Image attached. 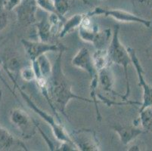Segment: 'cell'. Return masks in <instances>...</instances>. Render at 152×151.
<instances>
[{
  "label": "cell",
  "mask_w": 152,
  "mask_h": 151,
  "mask_svg": "<svg viewBox=\"0 0 152 151\" xmlns=\"http://www.w3.org/2000/svg\"><path fill=\"white\" fill-rule=\"evenodd\" d=\"M64 52H59L58 58L52 65V71L50 77L48 80V89L51 101V108L55 116L60 122L58 112L65 116L67 119L68 116L66 113V107L70 100H80L85 102L93 104L92 99L83 98L77 95L72 91V85L62 70V55Z\"/></svg>",
  "instance_id": "1"
},
{
  "label": "cell",
  "mask_w": 152,
  "mask_h": 151,
  "mask_svg": "<svg viewBox=\"0 0 152 151\" xmlns=\"http://www.w3.org/2000/svg\"><path fill=\"white\" fill-rule=\"evenodd\" d=\"M107 51H108L109 57H110L112 63H116L124 68L126 89L125 95H124L123 101H129L128 98L130 95V84L129 81L128 67L129 65L132 64V60H131V57L127 50V48L123 45L120 39V26L119 25L114 26Z\"/></svg>",
  "instance_id": "2"
},
{
  "label": "cell",
  "mask_w": 152,
  "mask_h": 151,
  "mask_svg": "<svg viewBox=\"0 0 152 151\" xmlns=\"http://www.w3.org/2000/svg\"><path fill=\"white\" fill-rule=\"evenodd\" d=\"M72 65L85 71L90 77V95L95 104L96 114H100L99 108L98 107V104L100 101L98 99L97 93L99 87V72L94 65L92 55H91L89 49L86 47H83L79 49L72 59Z\"/></svg>",
  "instance_id": "3"
},
{
  "label": "cell",
  "mask_w": 152,
  "mask_h": 151,
  "mask_svg": "<svg viewBox=\"0 0 152 151\" xmlns=\"http://www.w3.org/2000/svg\"><path fill=\"white\" fill-rule=\"evenodd\" d=\"M78 29L80 38L86 42L92 44L97 49L106 48V45L110 43L113 33L110 28L99 30V26L93 23L86 14Z\"/></svg>",
  "instance_id": "4"
},
{
  "label": "cell",
  "mask_w": 152,
  "mask_h": 151,
  "mask_svg": "<svg viewBox=\"0 0 152 151\" xmlns=\"http://www.w3.org/2000/svg\"><path fill=\"white\" fill-rule=\"evenodd\" d=\"M18 88L19 91H20V95L24 99V101H26L27 104L28 105L29 107L32 110H34L40 118H42L51 127L52 132H53V135H55L58 141H59V142H68V143L74 144V141H72L71 138H70V134L67 132L66 128L64 127V125L61 124L60 121H58V120H56L54 116H51L47 112L44 111L43 110L40 109L20 87L18 86Z\"/></svg>",
  "instance_id": "5"
},
{
  "label": "cell",
  "mask_w": 152,
  "mask_h": 151,
  "mask_svg": "<svg viewBox=\"0 0 152 151\" xmlns=\"http://www.w3.org/2000/svg\"><path fill=\"white\" fill-rule=\"evenodd\" d=\"M89 17L92 18L93 16H102L110 17L122 23H141L144 27L149 28L151 24V21L150 20L144 18L142 17L139 16L135 14L131 13L127 11L119 9V8H105V7L98 6L95 7L92 11L86 13Z\"/></svg>",
  "instance_id": "6"
},
{
  "label": "cell",
  "mask_w": 152,
  "mask_h": 151,
  "mask_svg": "<svg viewBox=\"0 0 152 151\" xmlns=\"http://www.w3.org/2000/svg\"><path fill=\"white\" fill-rule=\"evenodd\" d=\"M10 120L24 139L33 138L38 130L39 125L37 122L20 108H15L11 111Z\"/></svg>",
  "instance_id": "7"
},
{
  "label": "cell",
  "mask_w": 152,
  "mask_h": 151,
  "mask_svg": "<svg viewBox=\"0 0 152 151\" xmlns=\"http://www.w3.org/2000/svg\"><path fill=\"white\" fill-rule=\"evenodd\" d=\"M21 43L23 49L25 51L27 58L30 59V62L36 61L39 57L45 55L48 52H61L67 49L65 46L61 43L55 42H43L41 41H33L22 39Z\"/></svg>",
  "instance_id": "8"
},
{
  "label": "cell",
  "mask_w": 152,
  "mask_h": 151,
  "mask_svg": "<svg viewBox=\"0 0 152 151\" xmlns=\"http://www.w3.org/2000/svg\"><path fill=\"white\" fill-rule=\"evenodd\" d=\"M72 141L82 151H99L101 150L100 141L96 132L90 128H80L74 130L70 134Z\"/></svg>",
  "instance_id": "9"
},
{
  "label": "cell",
  "mask_w": 152,
  "mask_h": 151,
  "mask_svg": "<svg viewBox=\"0 0 152 151\" xmlns=\"http://www.w3.org/2000/svg\"><path fill=\"white\" fill-rule=\"evenodd\" d=\"M132 60V64L133 65L137 73L139 85L142 88V101L141 102L139 110H142L147 107L152 106V86L149 85L145 79L144 74L145 70L142 67L141 62L135 52V50L132 47H126Z\"/></svg>",
  "instance_id": "10"
},
{
  "label": "cell",
  "mask_w": 152,
  "mask_h": 151,
  "mask_svg": "<svg viewBox=\"0 0 152 151\" xmlns=\"http://www.w3.org/2000/svg\"><path fill=\"white\" fill-rule=\"evenodd\" d=\"M38 9L36 0H23L21 3L15 8L18 21L23 26L35 25L37 12Z\"/></svg>",
  "instance_id": "11"
},
{
  "label": "cell",
  "mask_w": 152,
  "mask_h": 151,
  "mask_svg": "<svg viewBox=\"0 0 152 151\" xmlns=\"http://www.w3.org/2000/svg\"><path fill=\"white\" fill-rule=\"evenodd\" d=\"M111 128L118 135L121 144L124 145L129 144L141 134L145 132L142 128L134 124H115Z\"/></svg>",
  "instance_id": "12"
},
{
  "label": "cell",
  "mask_w": 152,
  "mask_h": 151,
  "mask_svg": "<svg viewBox=\"0 0 152 151\" xmlns=\"http://www.w3.org/2000/svg\"><path fill=\"white\" fill-rule=\"evenodd\" d=\"M99 86L105 92L115 96H118L123 100L124 95H120L114 88V75L110 67H107L99 71Z\"/></svg>",
  "instance_id": "13"
},
{
  "label": "cell",
  "mask_w": 152,
  "mask_h": 151,
  "mask_svg": "<svg viewBox=\"0 0 152 151\" xmlns=\"http://www.w3.org/2000/svg\"><path fill=\"white\" fill-rule=\"evenodd\" d=\"M35 26L37 27V35L39 40L43 42L52 43V39L56 36L54 34L48 16L42 18L40 21H37Z\"/></svg>",
  "instance_id": "14"
},
{
  "label": "cell",
  "mask_w": 152,
  "mask_h": 151,
  "mask_svg": "<svg viewBox=\"0 0 152 151\" xmlns=\"http://www.w3.org/2000/svg\"><path fill=\"white\" fill-rule=\"evenodd\" d=\"M85 17L86 14H76L69 18L65 19L62 25L61 30L59 33V38H64L67 34L74 31L77 28H79Z\"/></svg>",
  "instance_id": "15"
},
{
  "label": "cell",
  "mask_w": 152,
  "mask_h": 151,
  "mask_svg": "<svg viewBox=\"0 0 152 151\" xmlns=\"http://www.w3.org/2000/svg\"><path fill=\"white\" fill-rule=\"evenodd\" d=\"M92 59L98 72L107 67H110L112 64L107 48H100L96 50L92 54Z\"/></svg>",
  "instance_id": "16"
},
{
  "label": "cell",
  "mask_w": 152,
  "mask_h": 151,
  "mask_svg": "<svg viewBox=\"0 0 152 151\" xmlns=\"http://www.w3.org/2000/svg\"><path fill=\"white\" fill-rule=\"evenodd\" d=\"M16 144L23 145V144H20L8 130L0 125V151L9 150Z\"/></svg>",
  "instance_id": "17"
},
{
  "label": "cell",
  "mask_w": 152,
  "mask_h": 151,
  "mask_svg": "<svg viewBox=\"0 0 152 151\" xmlns=\"http://www.w3.org/2000/svg\"><path fill=\"white\" fill-rule=\"evenodd\" d=\"M139 125L145 132H152V106L139 110Z\"/></svg>",
  "instance_id": "18"
},
{
  "label": "cell",
  "mask_w": 152,
  "mask_h": 151,
  "mask_svg": "<svg viewBox=\"0 0 152 151\" xmlns=\"http://www.w3.org/2000/svg\"><path fill=\"white\" fill-rule=\"evenodd\" d=\"M55 8L57 14L61 18L65 20V15L70 10L71 5L69 0H55Z\"/></svg>",
  "instance_id": "19"
},
{
  "label": "cell",
  "mask_w": 152,
  "mask_h": 151,
  "mask_svg": "<svg viewBox=\"0 0 152 151\" xmlns=\"http://www.w3.org/2000/svg\"><path fill=\"white\" fill-rule=\"evenodd\" d=\"M38 8L48 14H57L55 0H36ZM58 15V14H57Z\"/></svg>",
  "instance_id": "20"
},
{
  "label": "cell",
  "mask_w": 152,
  "mask_h": 151,
  "mask_svg": "<svg viewBox=\"0 0 152 151\" xmlns=\"http://www.w3.org/2000/svg\"><path fill=\"white\" fill-rule=\"evenodd\" d=\"M20 77L24 81L31 82L36 80V75L32 66H25L20 70Z\"/></svg>",
  "instance_id": "21"
},
{
  "label": "cell",
  "mask_w": 152,
  "mask_h": 151,
  "mask_svg": "<svg viewBox=\"0 0 152 151\" xmlns=\"http://www.w3.org/2000/svg\"><path fill=\"white\" fill-rule=\"evenodd\" d=\"M9 12L5 10L2 4H0V32L5 30L9 24Z\"/></svg>",
  "instance_id": "22"
},
{
  "label": "cell",
  "mask_w": 152,
  "mask_h": 151,
  "mask_svg": "<svg viewBox=\"0 0 152 151\" xmlns=\"http://www.w3.org/2000/svg\"><path fill=\"white\" fill-rule=\"evenodd\" d=\"M23 0H4L3 3L2 4L5 10L8 12H12V11L15 10V8H17Z\"/></svg>",
  "instance_id": "23"
},
{
  "label": "cell",
  "mask_w": 152,
  "mask_h": 151,
  "mask_svg": "<svg viewBox=\"0 0 152 151\" xmlns=\"http://www.w3.org/2000/svg\"><path fill=\"white\" fill-rule=\"evenodd\" d=\"M132 5L135 7L139 6L142 8L152 9V0H131Z\"/></svg>",
  "instance_id": "24"
},
{
  "label": "cell",
  "mask_w": 152,
  "mask_h": 151,
  "mask_svg": "<svg viewBox=\"0 0 152 151\" xmlns=\"http://www.w3.org/2000/svg\"><path fill=\"white\" fill-rule=\"evenodd\" d=\"M146 55L149 58H152V40L151 42L150 45L148 47V48L146 49Z\"/></svg>",
  "instance_id": "25"
},
{
  "label": "cell",
  "mask_w": 152,
  "mask_h": 151,
  "mask_svg": "<svg viewBox=\"0 0 152 151\" xmlns=\"http://www.w3.org/2000/svg\"><path fill=\"white\" fill-rule=\"evenodd\" d=\"M81 1H82L84 4H86V5H89V1H88V0H81Z\"/></svg>",
  "instance_id": "26"
},
{
  "label": "cell",
  "mask_w": 152,
  "mask_h": 151,
  "mask_svg": "<svg viewBox=\"0 0 152 151\" xmlns=\"http://www.w3.org/2000/svg\"><path fill=\"white\" fill-rule=\"evenodd\" d=\"M4 2V0H0V4H2Z\"/></svg>",
  "instance_id": "27"
},
{
  "label": "cell",
  "mask_w": 152,
  "mask_h": 151,
  "mask_svg": "<svg viewBox=\"0 0 152 151\" xmlns=\"http://www.w3.org/2000/svg\"><path fill=\"white\" fill-rule=\"evenodd\" d=\"M101 1H104V0H101Z\"/></svg>",
  "instance_id": "28"
}]
</instances>
